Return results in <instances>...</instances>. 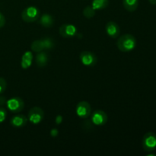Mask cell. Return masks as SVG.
<instances>
[{"mask_svg": "<svg viewBox=\"0 0 156 156\" xmlns=\"http://www.w3.org/2000/svg\"><path fill=\"white\" fill-rule=\"evenodd\" d=\"M117 46L123 53H129L136 47V40L132 34H126L120 36L117 42Z\"/></svg>", "mask_w": 156, "mask_h": 156, "instance_id": "6da1fadb", "label": "cell"}, {"mask_svg": "<svg viewBox=\"0 0 156 156\" xmlns=\"http://www.w3.org/2000/svg\"><path fill=\"white\" fill-rule=\"evenodd\" d=\"M41 15L40 10L34 6H29L21 12V18L27 23H32L37 21Z\"/></svg>", "mask_w": 156, "mask_h": 156, "instance_id": "7a4b0ae2", "label": "cell"}, {"mask_svg": "<svg viewBox=\"0 0 156 156\" xmlns=\"http://www.w3.org/2000/svg\"><path fill=\"white\" fill-rule=\"evenodd\" d=\"M143 148L146 152H152L156 149V134L153 132H148L143 136L142 140Z\"/></svg>", "mask_w": 156, "mask_h": 156, "instance_id": "3957f363", "label": "cell"}, {"mask_svg": "<svg viewBox=\"0 0 156 156\" xmlns=\"http://www.w3.org/2000/svg\"><path fill=\"white\" fill-rule=\"evenodd\" d=\"M44 117V112L39 107H34L28 112V120L33 124H39Z\"/></svg>", "mask_w": 156, "mask_h": 156, "instance_id": "277c9868", "label": "cell"}, {"mask_svg": "<svg viewBox=\"0 0 156 156\" xmlns=\"http://www.w3.org/2000/svg\"><path fill=\"white\" fill-rule=\"evenodd\" d=\"M6 105L9 111L12 113H19L24 109V101L18 97L12 98L6 101Z\"/></svg>", "mask_w": 156, "mask_h": 156, "instance_id": "5b68a950", "label": "cell"}, {"mask_svg": "<svg viewBox=\"0 0 156 156\" xmlns=\"http://www.w3.org/2000/svg\"><path fill=\"white\" fill-rule=\"evenodd\" d=\"M76 114L82 119L88 118L91 114V108L90 104L85 101L79 102L76 106Z\"/></svg>", "mask_w": 156, "mask_h": 156, "instance_id": "8992f818", "label": "cell"}, {"mask_svg": "<svg viewBox=\"0 0 156 156\" xmlns=\"http://www.w3.org/2000/svg\"><path fill=\"white\" fill-rule=\"evenodd\" d=\"M108 115L106 113L101 110H97L91 114V120L92 123L96 126H104L108 122Z\"/></svg>", "mask_w": 156, "mask_h": 156, "instance_id": "52a82bcc", "label": "cell"}, {"mask_svg": "<svg viewBox=\"0 0 156 156\" xmlns=\"http://www.w3.org/2000/svg\"><path fill=\"white\" fill-rule=\"evenodd\" d=\"M80 60L85 66H94L97 63V56L92 52L84 51L81 53Z\"/></svg>", "mask_w": 156, "mask_h": 156, "instance_id": "ba28073f", "label": "cell"}, {"mask_svg": "<svg viewBox=\"0 0 156 156\" xmlns=\"http://www.w3.org/2000/svg\"><path fill=\"white\" fill-rule=\"evenodd\" d=\"M59 34L66 38L73 37L77 34V29L73 24H65L59 27Z\"/></svg>", "mask_w": 156, "mask_h": 156, "instance_id": "9c48e42d", "label": "cell"}, {"mask_svg": "<svg viewBox=\"0 0 156 156\" xmlns=\"http://www.w3.org/2000/svg\"><path fill=\"white\" fill-rule=\"evenodd\" d=\"M107 34L111 38H117L120 35V28L118 24L114 21H109L107 23L106 27H105Z\"/></svg>", "mask_w": 156, "mask_h": 156, "instance_id": "30bf717a", "label": "cell"}, {"mask_svg": "<svg viewBox=\"0 0 156 156\" xmlns=\"http://www.w3.org/2000/svg\"><path fill=\"white\" fill-rule=\"evenodd\" d=\"M28 119L23 114H17L15 115L10 120V123L13 127L21 128L26 126Z\"/></svg>", "mask_w": 156, "mask_h": 156, "instance_id": "8fae6325", "label": "cell"}, {"mask_svg": "<svg viewBox=\"0 0 156 156\" xmlns=\"http://www.w3.org/2000/svg\"><path fill=\"white\" fill-rule=\"evenodd\" d=\"M49 60V56L45 52H38L36 56V63L37 66L44 67Z\"/></svg>", "mask_w": 156, "mask_h": 156, "instance_id": "7c38bea8", "label": "cell"}, {"mask_svg": "<svg viewBox=\"0 0 156 156\" xmlns=\"http://www.w3.org/2000/svg\"><path fill=\"white\" fill-rule=\"evenodd\" d=\"M33 60V54L31 52L27 51L24 53V54L22 56L21 59V67L23 69H27L30 66Z\"/></svg>", "mask_w": 156, "mask_h": 156, "instance_id": "4fadbf2b", "label": "cell"}, {"mask_svg": "<svg viewBox=\"0 0 156 156\" xmlns=\"http://www.w3.org/2000/svg\"><path fill=\"white\" fill-rule=\"evenodd\" d=\"M123 4L128 12H134L139 6V0H123Z\"/></svg>", "mask_w": 156, "mask_h": 156, "instance_id": "5bb4252c", "label": "cell"}, {"mask_svg": "<svg viewBox=\"0 0 156 156\" xmlns=\"http://www.w3.org/2000/svg\"><path fill=\"white\" fill-rule=\"evenodd\" d=\"M40 23L45 27H50L53 24V18L49 14H44L41 17Z\"/></svg>", "mask_w": 156, "mask_h": 156, "instance_id": "9a60e30c", "label": "cell"}, {"mask_svg": "<svg viewBox=\"0 0 156 156\" xmlns=\"http://www.w3.org/2000/svg\"><path fill=\"white\" fill-rule=\"evenodd\" d=\"M109 5V0H93L92 6L94 10H101L107 8Z\"/></svg>", "mask_w": 156, "mask_h": 156, "instance_id": "2e32d148", "label": "cell"}, {"mask_svg": "<svg viewBox=\"0 0 156 156\" xmlns=\"http://www.w3.org/2000/svg\"><path fill=\"white\" fill-rule=\"evenodd\" d=\"M41 42H42L43 50H51L54 47V41L50 37H46L44 38V39H41Z\"/></svg>", "mask_w": 156, "mask_h": 156, "instance_id": "e0dca14e", "label": "cell"}, {"mask_svg": "<svg viewBox=\"0 0 156 156\" xmlns=\"http://www.w3.org/2000/svg\"><path fill=\"white\" fill-rule=\"evenodd\" d=\"M83 15L86 18H91L95 15V10L92 8V6H87L84 9Z\"/></svg>", "mask_w": 156, "mask_h": 156, "instance_id": "ac0fdd59", "label": "cell"}, {"mask_svg": "<svg viewBox=\"0 0 156 156\" xmlns=\"http://www.w3.org/2000/svg\"><path fill=\"white\" fill-rule=\"evenodd\" d=\"M31 49L34 52H38L42 51L43 50V46H42V42H41V40H37L34 41L31 44Z\"/></svg>", "mask_w": 156, "mask_h": 156, "instance_id": "d6986e66", "label": "cell"}, {"mask_svg": "<svg viewBox=\"0 0 156 156\" xmlns=\"http://www.w3.org/2000/svg\"><path fill=\"white\" fill-rule=\"evenodd\" d=\"M6 87H7V82H6L5 79L0 77V94L5 92Z\"/></svg>", "mask_w": 156, "mask_h": 156, "instance_id": "ffe728a7", "label": "cell"}, {"mask_svg": "<svg viewBox=\"0 0 156 156\" xmlns=\"http://www.w3.org/2000/svg\"><path fill=\"white\" fill-rule=\"evenodd\" d=\"M7 117V111L5 108H0V123L4 122Z\"/></svg>", "mask_w": 156, "mask_h": 156, "instance_id": "44dd1931", "label": "cell"}, {"mask_svg": "<svg viewBox=\"0 0 156 156\" xmlns=\"http://www.w3.org/2000/svg\"><path fill=\"white\" fill-rule=\"evenodd\" d=\"M5 24V18L4 15L0 12V28L4 27Z\"/></svg>", "mask_w": 156, "mask_h": 156, "instance_id": "7402d4cb", "label": "cell"}, {"mask_svg": "<svg viewBox=\"0 0 156 156\" xmlns=\"http://www.w3.org/2000/svg\"><path fill=\"white\" fill-rule=\"evenodd\" d=\"M6 101H6L5 98L3 97V96H2V95H0V106H2V105H4L6 103Z\"/></svg>", "mask_w": 156, "mask_h": 156, "instance_id": "603a6c76", "label": "cell"}, {"mask_svg": "<svg viewBox=\"0 0 156 156\" xmlns=\"http://www.w3.org/2000/svg\"><path fill=\"white\" fill-rule=\"evenodd\" d=\"M149 2L152 5H156V0H149Z\"/></svg>", "mask_w": 156, "mask_h": 156, "instance_id": "cb8c5ba5", "label": "cell"}]
</instances>
